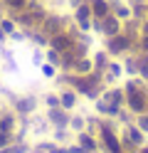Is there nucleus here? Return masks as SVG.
<instances>
[{"label": "nucleus", "mask_w": 148, "mask_h": 153, "mask_svg": "<svg viewBox=\"0 0 148 153\" xmlns=\"http://www.w3.org/2000/svg\"><path fill=\"white\" fill-rule=\"evenodd\" d=\"M3 40H5V35H3V30H0V42H3Z\"/></svg>", "instance_id": "obj_1"}]
</instances>
